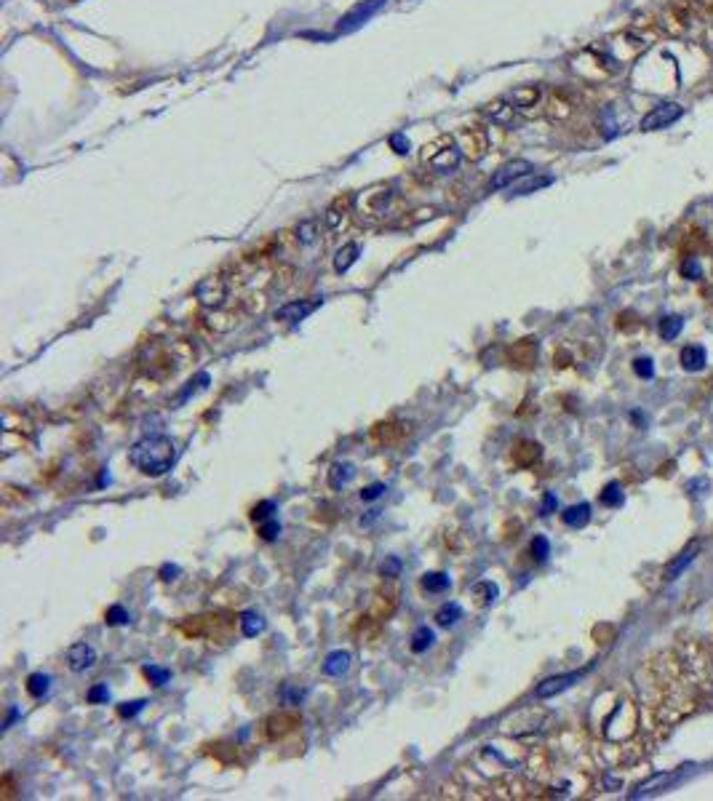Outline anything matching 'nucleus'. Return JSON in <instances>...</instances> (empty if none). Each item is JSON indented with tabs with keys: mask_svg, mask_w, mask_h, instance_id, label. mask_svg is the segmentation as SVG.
<instances>
[{
	"mask_svg": "<svg viewBox=\"0 0 713 801\" xmlns=\"http://www.w3.org/2000/svg\"><path fill=\"white\" fill-rule=\"evenodd\" d=\"M484 115L489 118L491 123H497V126H511L513 118H515V107H513V102H508V99H494V102H489L484 107Z\"/></svg>",
	"mask_w": 713,
	"mask_h": 801,
	"instance_id": "f8f14e48",
	"label": "nucleus"
},
{
	"mask_svg": "<svg viewBox=\"0 0 713 801\" xmlns=\"http://www.w3.org/2000/svg\"><path fill=\"white\" fill-rule=\"evenodd\" d=\"M681 112H684L681 110V105H676V102H663V105L652 107V110L641 118V131H657V129H666L668 123H673V120L681 118Z\"/></svg>",
	"mask_w": 713,
	"mask_h": 801,
	"instance_id": "7ed1b4c3",
	"label": "nucleus"
},
{
	"mask_svg": "<svg viewBox=\"0 0 713 801\" xmlns=\"http://www.w3.org/2000/svg\"><path fill=\"white\" fill-rule=\"evenodd\" d=\"M129 462L139 473L158 478V476H163V473H169L174 467V462H177V446H174L171 438H166V436H147V438H142V441H136L131 446Z\"/></svg>",
	"mask_w": 713,
	"mask_h": 801,
	"instance_id": "f257e3e1",
	"label": "nucleus"
},
{
	"mask_svg": "<svg viewBox=\"0 0 713 801\" xmlns=\"http://www.w3.org/2000/svg\"><path fill=\"white\" fill-rule=\"evenodd\" d=\"M17 716H19V711H17V708H11V711H8V716H6V724H3V729H8V727L14 724V718H17Z\"/></svg>",
	"mask_w": 713,
	"mask_h": 801,
	"instance_id": "49530a36",
	"label": "nucleus"
},
{
	"mask_svg": "<svg viewBox=\"0 0 713 801\" xmlns=\"http://www.w3.org/2000/svg\"><path fill=\"white\" fill-rule=\"evenodd\" d=\"M420 585H423V590H427V593H444V590H449L451 579L444 572H427V575H423Z\"/></svg>",
	"mask_w": 713,
	"mask_h": 801,
	"instance_id": "412c9836",
	"label": "nucleus"
},
{
	"mask_svg": "<svg viewBox=\"0 0 713 801\" xmlns=\"http://www.w3.org/2000/svg\"><path fill=\"white\" fill-rule=\"evenodd\" d=\"M265 628H268V623H265L262 615H257V612H244V615H241V633H244L246 639L259 636Z\"/></svg>",
	"mask_w": 713,
	"mask_h": 801,
	"instance_id": "aec40b11",
	"label": "nucleus"
},
{
	"mask_svg": "<svg viewBox=\"0 0 713 801\" xmlns=\"http://www.w3.org/2000/svg\"><path fill=\"white\" fill-rule=\"evenodd\" d=\"M602 502L609 505V508H617L623 502V491H620V484H606L602 491Z\"/></svg>",
	"mask_w": 713,
	"mask_h": 801,
	"instance_id": "c756f323",
	"label": "nucleus"
},
{
	"mask_svg": "<svg viewBox=\"0 0 713 801\" xmlns=\"http://www.w3.org/2000/svg\"><path fill=\"white\" fill-rule=\"evenodd\" d=\"M582 679V670H575V673H564V676H553V679H545L540 687H537V697H553V694H558V692L569 690L575 681H579Z\"/></svg>",
	"mask_w": 713,
	"mask_h": 801,
	"instance_id": "6e6552de",
	"label": "nucleus"
},
{
	"mask_svg": "<svg viewBox=\"0 0 713 801\" xmlns=\"http://www.w3.org/2000/svg\"><path fill=\"white\" fill-rule=\"evenodd\" d=\"M551 179H529L526 184H515V193H529V190H535V187H542V184H548Z\"/></svg>",
	"mask_w": 713,
	"mask_h": 801,
	"instance_id": "79ce46f5",
	"label": "nucleus"
},
{
	"mask_svg": "<svg viewBox=\"0 0 713 801\" xmlns=\"http://www.w3.org/2000/svg\"><path fill=\"white\" fill-rule=\"evenodd\" d=\"M348 668H350V652H345V649H334V652H329L326 660H323V673L332 676V679L345 676Z\"/></svg>",
	"mask_w": 713,
	"mask_h": 801,
	"instance_id": "ddd939ff",
	"label": "nucleus"
},
{
	"mask_svg": "<svg viewBox=\"0 0 713 801\" xmlns=\"http://www.w3.org/2000/svg\"><path fill=\"white\" fill-rule=\"evenodd\" d=\"M679 778H681V769L679 772H673V775H668V772H663V775H655L652 780H646V782H641L633 793H630V799H639V796H646V793H657V791H668L673 782H679Z\"/></svg>",
	"mask_w": 713,
	"mask_h": 801,
	"instance_id": "9d476101",
	"label": "nucleus"
},
{
	"mask_svg": "<svg viewBox=\"0 0 713 801\" xmlns=\"http://www.w3.org/2000/svg\"><path fill=\"white\" fill-rule=\"evenodd\" d=\"M94 663H96V652H94V646H89V644H72L67 649V665H70V670L81 673V670L91 668Z\"/></svg>",
	"mask_w": 713,
	"mask_h": 801,
	"instance_id": "1a4fd4ad",
	"label": "nucleus"
},
{
	"mask_svg": "<svg viewBox=\"0 0 713 801\" xmlns=\"http://www.w3.org/2000/svg\"><path fill=\"white\" fill-rule=\"evenodd\" d=\"M398 569H401V561H398V558H390L387 564H382V575H385V577H387V575H396Z\"/></svg>",
	"mask_w": 713,
	"mask_h": 801,
	"instance_id": "37998d69",
	"label": "nucleus"
},
{
	"mask_svg": "<svg viewBox=\"0 0 713 801\" xmlns=\"http://www.w3.org/2000/svg\"><path fill=\"white\" fill-rule=\"evenodd\" d=\"M497 585L494 582H478V585H473V596L481 601V604H491V601L497 599Z\"/></svg>",
	"mask_w": 713,
	"mask_h": 801,
	"instance_id": "cd10ccee",
	"label": "nucleus"
},
{
	"mask_svg": "<svg viewBox=\"0 0 713 801\" xmlns=\"http://www.w3.org/2000/svg\"><path fill=\"white\" fill-rule=\"evenodd\" d=\"M273 513H275V502H273V500H265V502H259V505L251 511V518H254L257 524H262V521L273 518Z\"/></svg>",
	"mask_w": 713,
	"mask_h": 801,
	"instance_id": "f704fd0d",
	"label": "nucleus"
},
{
	"mask_svg": "<svg viewBox=\"0 0 713 801\" xmlns=\"http://www.w3.org/2000/svg\"><path fill=\"white\" fill-rule=\"evenodd\" d=\"M315 235H318V222H312V220L299 222V227H297V238H299V244H305V246L312 244Z\"/></svg>",
	"mask_w": 713,
	"mask_h": 801,
	"instance_id": "c85d7f7f",
	"label": "nucleus"
},
{
	"mask_svg": "<svg viewBox=\"0 0 713 801\" xmlns=\"http://www.w3.org/2000/svg\"><path fill=\"white\" fill-rule=\"evenodd\" d=\"M318 305H321V299H312V302H305V299H299V302H289V305H284V308L275 310V321H286V323L305 321Z\"/></svg>",
	"mask_w": 713,
	"mask_h": 801,
	"instance_id": "0eeeda50",
	"label": "nucleus"
},
{
	"mask_svg": "<svg viewBox=\"0 0 713 801\" xmlns=\"http://www.w3.org/2000/svg\"><path fill=\"white\" fill-rule=\"evenodd\" d=\"M697 551H700V542L694 540L692 545H687V548H684L679 556L670 561V566H666V579H676V577H679V575L687 569V564H692V558L697 556Z\"/></svg>",
	"mask_w": 713,
	"mask_h": 801,
	"instance_id": "4468645a",
	"label": "nucleus"
},
{
	"mask_svg": "<svg viewBox=\"0 0 713 801\" xmlns=\"http://www.w3.org/2000/svg\"><path fill=\"white\" fill-rule=\"evenodd\" d=\"M460 150H462V156H468L470 160H478V158L489 150V136H487V131L478 129V126H473V129H462V131H460Z\"/></svg>",
	"mask_w": 713,
	"mask_h": 801,
	"instance_id": "20e7f679",
	"label": "nucleus"
},
{
	"mask_svg": "<svg viewBox=\"0 0 713 801\" xmlns=\"http://www.w3.org/2000/svg\"><path fill=\"white\" fill-rule=\"evenodd\" d=\"M681 366H684L687 372H700V369L705 366V350H703L700 345H687V348L681 350Z\"/></svg>",
	"mask_w": 713,
	"mask_h": 801,
	"instance_id": "a211bd4d",
	"label": "nucleus"
},
{
	"mask_svg": "<svg viewBox=\"0 0 713 801\" xmlns=\"http://www.w3.org/2000/svg\"><path fill=\"white\" fill-rule=\"evenodd\" d=\"M529 171H532V163L529 160H511V163H505V166L497 169V174L491 177L489 187L491 190H502V187L513 184L515 179L529 177Z\"/></svg>",
	"mask_w": 713,
	"mask_h": 801,
	"instance_id": "39448f33",
	"label": "nucleus"
},
{
	"mask_svg": "<svg viewBox=\"0 0 713 801\" xmlns=\"http://www.w3.org/2000/svg\"><path fill=\"white\" fill-rule=\"evenodd\" d=\"M513 353H515V358H518V361H521V363L526 366V363H532V361H535V356H537V345L532 342V339H524V342H521V345H518V348H515Z\"/></svg>",
	"mask_w": 713,
	"mask_h": 801,
	"instance_id": "7c9ffc66",
	"label": "nucleus"
},
{
	"mask_svg": "<svg viewBox=\"0 0 713 801\" xmlns=\"http://www.w3.org/2000/svg\"><path fill=\"white\" fill-rule=\"evenodd\" d=\"M561 518H564V524H566V526L579 529V526H585V524L590 521V505H588V502L572 505V508H566V511L561 513Z\"/></svg>",
	"mask_w": 713,
	"mask_h": 801,
	"instance_id": "f3484780",
	"label": "nucleus"
},
{
	"mask_svg": "<svg viewBox=\"0 0 713 801\" xmlns=\"http://www.w3.org/2000/svg\"><path fill=\"white\" fill-rule=\"evenodd\" d=\"M195 294H198V299H201L206 308H211V305H222L224 297H227V281L220 278V275L203 278L201 284L195 286Z\"/></svg>",
	"mask_w": 713,
	"mask_h": 801,
	"instance_id": "423d86ee",
	"label": "nucleus"
},
{
	"mask_svg": "<svg viewBox=\"0 0 713 801\" xmlns=\"http://www.w3.org/2000/svg\"><path fill=\"white\" fill-rule=\"evenodd\" d=\"M513 457H515V462H518V465H524V467L532 465L537 457H540V446L532 444V441H521Z\"/></svg>",
	"mask_w": 713,
	"mask_h": 801,
	"instance_id": "b1692460",
	"label": "nucleus"
},
{
	"mask_svg": "<svg viewBox=\"0 0 713 801\" xmlns=\"http://www.w3.org/2000/svg\"><path fill=\"white\" fill-rule=\"evenodd\" d=\"M433 641H436V633H433V628H427V625H417L414 628V633H412V652L414 654H423V652H427L430 646H433Z\"/></svg>",
	"mask_w": 713,
	"mask_h": 801,
	"instance_id": "6ab92c4d",
	"label": "nucleus"
},
{
	"mask_svg": "<svg viewBox=\"0 0 713 801\" xmlns=\"http://www.w3.org/2000/svg\"><path fill=\"white\" fill-rule=\"evenodd\" d=\"M633 372L639 374L641 379H652L655 377V366H652V361L649 358H636L633 361Z\"/></svg>",
	"mask_w": 713,
	"mask_h": 801,
	"instance_id": "c9c22d12",
	"label": "nucleus"
},
{
	"mask_svg": "<svg viewBox=\"0 0 713 801\" xmlns=\"http://www.w3.org/2000/svg\"><path fill=\"white\" fill-rule=\"evenodd\" d=\"M356 259H358V246H356V244H348V246H342V248L337 251L334 267L339 270V273H345V270H348V267L353 265Z\"/></svg>",
	"mask_w": 713,
	"mask_h": 801,
	"instance_id": "393cba45",
	"label": "nucleus"
},
{
	"mask_svg": "<svg viewBox=\"0 0 713 801\" xmlns=\"http://www.w3.org/2000/svg\"><path fill=\"white\" fill-rule=\"evenodd\" d=\"M356 476V465L353 462H334L329 470V487L332 489H342L345 484H350Z\"/></svg>",
	"mask_w": 713,
	"mask_h": 801,
	"instance_id": "dca6fc26",
	"label": "nucleus"
},
{
	"mask_svg": "<svg viewBox=\"0 0 713 801\" xmlns=\"http://www.w3.org/2000/svg\"><path fill=\"white\" fill-rule=\"evenodd\" d=\"M385 491H387V487H385V484H369V487H363V489H361V500H363V502H372V500L382 497Z\"/></svg>",
	"mask_w": 713,
	"mask_h": 801,
	"instance_id": "ea45409f",
	"label": "nucleus"
},
{
	"mask_svg": "<svg viewBox=\"0 0 713 801\" xmlns=\"http://www.w3.org/2000/svg\"><path fill=\"white\" fill-rule=\"evenodd\" d=\"M145 676H147L156 687H163V684L171 679V673H169L166 668H158V665H145Z\"/></svg>",
	"mask_w": 713,
	"mask_h": 801,
	"instance_id": "72a5a7b5",
	"label": "nucleus"
},
{
	"mask_svg": "<svg viewBox=\"0 0 713 801\" xmlns=\"http://www.w3.org/2000/svg\"><path fill=\"white\" fill-rule=\"evenodd\" d=\"M548 115H551L553 120H564V118L572 115V105H569L561 94H553V96L548 99Z\"/></svg>",
	"mask_w": 713,
	"mask_h": 801,
	"instance_id": "5701e85b",
	"label": "nucleus"
},
{
	"mask_svg": "<svg viewBox=\"0 0 713 801\" xmlns=\"http://www.w3.org/2000/svg\"><path fill=\"white\" fill-rule=\"evenodd\" d=\"M540 99H542V91L537 89V86H518V89L511 94L513 107L521 110V112H526V115H532V107L540 105Z\"/></svg>",
	"mask_w": 713,
	"mask_h": 801,
	"instance_id": "9b49d317",
	"label": "nucleus"
},
{
	"mask_svg": "<svg viewBox=\"0 0 713 801\" xmlns=\"http://www.w3.org/2000/svg\"><path fill=\"white\" fill-rule=\"evenodd\" d=\"M462 617V606L457 604V601H449V604H444L438 612H436V623L441 625V628H449V625H454L457 620Z\"/></svg>",
	"mask_w": 713,
	"mask_h": 801,
	"instance_id": "4be33fe9",
	"label": "nucleus"
},
{
	"mask_svg": "<svg viewBox=\"0 0 713 801\" xmlns=\"http://www.w3.org/2000/svg\"><path fill=\"white\" fill-rule=\"evenodd\" d=\"M160 575H163V579H174V575H179V566H171V564H166V566L160 569Z\"/></svg>",
	"mask_w": 713,
	"mask_h": 801,
	"instance_id": "a18cd8bd",
	"label": "nucleus"
},
{
	"mask_svg": "<svg viewBox=\"0 0 713 801\" xmlns=\"http://www.w3.org/2000/svg\"><path fill=\"white\" fill-rule=\"evenodd\" d=\"M105 620H107V625H129V612L120 606V604H115V606H110L107 609V615H105Z\"/></svg>",
	"mask_w": 713,
	"mask_h": 801,
	"instance_id": "2f4dec72",
	"label": "nucleus"
},
{
	"mask_svg": "<svg viewBox=\"0 0 713 801\" xmlns=\"http://www.w3.org/2000/svg\"><path fill=\"white\" fill-rule=\"evenodd\" d=\"M553 508H556V497H553V494H545V500H542V515H548V513L553 511Z\"/></svg>",
	"mask_w": 713,
	"mask_h": 801,
	"instance_id": "c03bdc74",
	"label": "nucleus"
},
{
	"mask_svg": "<svg viewBox=\"0 0 713 801\" xmlns=\"http://www.w3.org/2000/svg\"><path fill=\"white\" fill-rule=\"evenodd\" d=\"M350 195H345V198H337L329 209H326V214H323V222H326V227L329 230H337L339 224L345 222V217H348V209H350Z\"/></svg>",
	"mask_w": 713,
	"mask_h": 801,
	"instance_id": "2eb2a0df",
	"label": "nucleus"
},
{
	"mask_svg": "<svg viewBox=\"0 0 713 801\" xmlns=\"http://www.w3.org/2000/svg\"><path fill=\"white\" fill-rule=\"evenodd\" d=\"M86 700L94 703V705H96V703H107V700H110V690H107V684H96V687H91L89 694H86Z\"/></svg>",
	"mask_w": 713,
	"mask_h": 801,
	"instance_id": "e433bc0d",
	"label": "nucleus"
},
{
	"mask_svg": "<svg viewBox=\"0 0 713 801\" xmlns=\"http://www.w3.org/2000/svg\"><path fill=\"white\" fill-rule=\"evenodd\" d=\"M548 553H551V542H548V537H542V534H537L535 540H532V556L542 564L545 558H548Z\"/></svg>",
	"mask_w": 713,
	"mask_h": 801,
	"instance_id": "473e14b6",
	"label": "nucleus"
},
{
	"mask_svg": "<svg viewBox=\"0 0 713 801\" xmlns=\"http://www.w3.org/2000/svg\"><path fill=\"white\" fill-rule=\"evenodd\" d=\"M259 534H262V540H275L281 534V524L275 518H268V521L259 524Z\"/></svg>",
	"mask_w": 713,
	"mask_h": 801,
	"instance_id": "4c0bfd02",
	"label": "nucleus"
},
{
	"mask_svg": "<svg viewBox=\"0 0 713 801\" xmlns=\"http://www.w3.org/2000/svg\"><path fill=\"white\" fill-rule=\"evenodd\" d=\"M48 684H51V679L45 673H30L27 676V692H30V697H43L45 692H48Z\"/></svg>",
	"mask_w": 713,
	"mask_h": 801,
	"instance_id": "a878e982",
	"label": "nucleus"
},
{
	"mask_svg": "<svg viewBox=\"0 0 713 801\" xmlns=\"http://www.w3.org/2000/svg\"><path fill=\"white\" fill-rule=\"evenodd\" d=\"M142 708H145V700H131V703H120V705H118V713H120L123 718H134Z\"/></svg>",
	"mask_w": 713,
	"mask_h": 801,
	"instance_id": "58836bf2",
	"label": "nucleus"
},
{
	"mask_svg": "<svg viewBox=\"0 0 713 801\" xmlns=\"http://www.w3.org/2000/svg\"><path fill=\"white\" fill-rule=\"evenodd\" d=\"M681 275H687V278H694V281H697V278L703 275V267H700L697 259H687V262L681 265Z\"/></svg>",
	"mask_w": 713,
	"mask_h": 801,
	"instance_id": "a19ab883",
	"label": "nucleus"
},
{
	"mask_svg": "<svg viewBox=\"0 0 713 801\" xmlns=\"http://www.w3.org/2000/svg\"><path fill=\"white\" fill-rule=\"evenodd\" d=\"M423 160L436 171H454L460 166V160H462V150L454 145V136L444 134V136L433 139L430 145H425Z\"/></svg>",
	"mask_w": 713,
	"mask_h": 801,
	"instance_id": "f03ea898",
	"label": "nucleus"
},
{
	"mask_svg": "<svg viewBox=\"0 0 713 801\" xmlns=\"http://www.w3.org/2000/svg\"><path fill=\"white\" fill-rule=\"evenodd\" d=\"M708 41H713V30H711V32H708Z\"/></svg>",
	"mask_w": 713,
	"mask_h": 801,
	"instance_id": "de8ad7c7",
	"label": "nucleus"
},
{
	"mask_svg": "<svg viewBox=\"0 0 713 801\" xmlns=\"http://www.w3.org/2000/svg\"><path fill=\"white\" fill-rule=\"evenodd\" d=\"M681 329H684V321H681L679 315H666V318L660 321V337H663V339H673V337H679Z\"/></svg>",
	"mask_w": 713,
	"mask_h": 801,
	"instance_id": "bb28decb",
	"label": "nucleus"
}]
</instances>
